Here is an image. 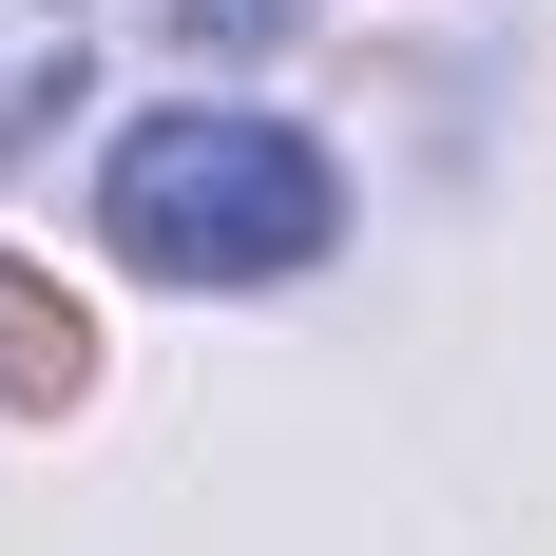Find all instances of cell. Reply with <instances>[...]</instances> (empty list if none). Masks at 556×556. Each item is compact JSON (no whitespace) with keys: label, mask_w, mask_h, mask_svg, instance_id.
Wrapping results in <instances>:
<instances>
[{"label":"cell","mask_w":556,"mask_h":556,"mask_svg":"<svg viewBox=\"0 0 556 556\" xmlns=\"http://www.w3.org/2000/svg\"><path fill=\"white\" fill-rule=\"evenodd\" d=\"M97 212H115V250H135V269H173V288H269V269H307V250L345 230V192H327V154H307L288 115L173 97V115H135V135H115Z\"/></svg>","instance_id":"obj_1"},{"label":"cell","mask_w":556,"mask_h":556,"mask_svg":"<svg viewBox=\"0 0 556 556\" xmlns=\"http://www.w3.org/2000/svg\"><path fill=\"white\" fill-rule=\"evenodd\" d=\"M58 77H77V0H0V154L58 115Z\"/></svg>","instance_id":"obj_2"},{"label":"cell","mask_w":556,"mask_h":556,"mask_svg":"<svg viewBox=\"0 0 556 556\" xmlns=\"http://www.w3.org/2000/svg\"><path fill=\"white\" fill-rule=\"evenodd\" d=\"M0 384H20V403H77V307H39L20 269H0Z\"/></svg>","instance_id":"obj_3"},{"label":"cell","mask_w":556,"mask_h":556,"mask_svg":"<svg viewBox=\"0 0 556 556\" xmlns=\"http://www.w3.org/2000/svg\"><path fill=\"white\" fill-rule=\"evenodd\" d=\"M173 20H192V39H269V0H173Z\"/></svg>","instance_id":"obj_4"}]
</instances>
